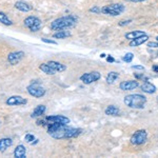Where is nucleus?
<instances>
[{
  "mask_svg": "<svg viewBox=\"0 0 158 158\" xmlns=\"http://www.w3.org/2000/svg\"><path fill=\"white\" fill-rule=\"evenodd\" d=\"M0 124H1V121H0Z\"/></svg>",
  "mask_w": 158,
  "mask_h": 158,
  "instance_id": "nucleus-37",
  "label": "nucleus"
},
{
  "mask_svg": "<svg viewBox=\"0 0 158 158\" xmlns=\"http://www.w3.org/2000/svg\"><path fill=\"white\" fill-rule=\"evenodd\" d=\"M148 47L149 48H157L158 49V42H148Z\"/></svg>",
  "mask_w": 158,
  "mask_h": 158,
  "instance_id": "nucleus-31",
  "label": "nucleus"
},
{
  "mask_svg": "<svg viewBox=\"0 0 158 158\" xmlns=\"http://www.w3.org/2000/svg\"><path fill=\"white\" fill-rule=\"evenodd\" d=\"M24 57V52L22 51H18V52H12L7 55V61L10 62V64L15 65L17 63H19L20 61L23 59Z\"/></svg>",
  "mask_w": 158,
  "mask_h": 158,
  "instance_id": "nucleus-9",
  "label": "nucleus"
},
{
  "mask_svg": "<svg viewBox=\"0 0 158 158\" xmlns=\"http://www.w3.org/2000/svg\"><path fill=\"white\" fill-rule=\"evenodd\" d=\"M76 23H77V17L73 16V15H69V16L60 17V18L55 19L51 23V29L54 31L68 30L70 27H74Z\"/></svg>",
  "mask_w": 158,
  "mask_h": 158,
  "instance_id": "nucleus-2",
  "label": "nucleus"
},
{
  "mask_svg": "<svg viewBox=\"0 0 158 158\" xmlns=\"http://www.w3.org/2000/svg\"><path fill=\"white\" fill-rule=\"evenodd\" d=\"M13 146V140L11 138H1L0 139V152H4L6 149Z\"/></svg>",
  "mask_w": 158,
  "mask_h": 158,
  "instance_id": "nucleus-20",
  "label": "nucleus"
},
{
  "mask_svg": "<svg viewBox=\"0 0 158 158\" xmlns=\"http://www.w3.org/2000/svg\"><path fill=\"white\" fill-rule=\"evenodd\" d=\"M141 91L147 94H154L155 92H156V86L154 85H152L151 82L146 81V82L141 85Z\"/></svg>",
  "mask_w": 158,
  "mask_h": 158,
  "instance_id": "nucleus-18",
  "label": "nucleus"
},
{
  "mask_svg": "<svg viewBox=\"0 0 158 158\" xmlns=\"http://www.w3.org/2000/svg\"><path fill=\"white\" fill-rule=\"evenodd\" d=\"M147 97L141 94H130L123 98V102L130 109L142 110L144 109L147 103Z\"/></svg>",
  "mask_w": 158,
  "mask_h": 158,
  "instance_id": "nucleus-1",
  "label": "nucleus"
},
{
  "mask_svg": "<svg viewBox=\"0 0 158 158\" xmlns=\"http://www.w3.org/2000/svg\"><path fill=\"white\" fill-rule=\"evenodd\" d=\"M48 124L50 123H61V124H69L70 123V119L68 117L63 115H53V116H48L45 118Z\"/></svg>",
  "mask_w": 158,
  "mask_h": 158,
  "instance_id": "nucleus-8",
  "label": "nucleus"
},
{
  "mask_svg": "<svg viewBox=\"0 0 158 158\" xmlns=\"http://www.w3.org/2000/svg\"><path fill=\"white\" fill-rule=\"evenodd\" d=\"M24 25L29 29L31 32H38L41 29L42 22L36 16H29L24 19Z\"/></svg>",
  "mask_w": 158,
  "mask_h": 158,
  "instance_id": "nucleus-4",
  "label": "nucleus"
},
{
  "mask_svg": "<svg viewBox=\"0 0 158 158\" xmlns=\"http://www.w3.org/2000/svg\"><path fill=\"white\" fill-rule=\"evenodd\" d=\"M42 41L43 42H45V43H51V44H57V42L54 41V40H51V39H47V38H42Z\"/></svg>",
  "mask_w": 158,
  "mask_h": 158,
  "instance_id": "nucleus-30",
  "label": "nucleus"
},
{
  "mask_svg": "<svg viewBox=\"0 0 158 158\" xmlns=\"http://www.w3.org/2000/svg\"><path fill=\"white\" fill-rule=\"evenodd\" d=\"M14 6L16 7L17 10H19V11H21V12H24V13H27L33 10L32 6H30L29 3H27V2H24V1H17Z\"/></svg>",
  "mask_w": 158,
  "mask_h": 158,
  "instance_id": "nucleus-16",
  "label": "nucleus"
},
{
  "mask_svg": "<svg viewBox=\"0 0 158 158\" xmlns=\"http://www.w3.org/2000/svg\"><path fill=\"white\" fill-rule=\"evenodd\" d=\"M39 69L42 71L43 73L47 74V75H55L56 74L55 71L53 70V69L51 68L48 63H41V64L39 65Z\"/></svg>",
  "mask_w": 158,
  "mask_h": 158,
  "instance_id": "nucleus-23",
  "label": "nucleus"
},
{
  "mask_svg": "<svg viewBox=\"0 0 158 158\" xmlns=\"http://www.w3.org/2000/svg\"><path fill=\"white\" fill-rule=\"evenodd\" d=\"M91 13H94V14H100L101 13V7H99L98 6H94L93 7L90 9Z\"/></svg>",
  "mask_w": 158,
  "mask_h": 158,
  "instance_id": "nucleus-28",
  "label": "nucleus"
},
{
  "mask_svg": "<svg viewBox=\"0 0 158 158\" xmlns=\"http://www.w3.org/2000/svg\"><path fill=\"white\" fill-rule=\"evenodd\" d=\"M24 140H25L27 142H29V143H32V142H34V140H35V136H34L33 134L27 133V134H25Z\"/></svg>",
  "mask_w": 158,
  "mask_h": 158,
  "instance_id": "nucleus-27",
  "label": "nucleus"
},
{
  "mask_svg": "<svg viewBox=\"0 0 158 158\" xmlns=\"http://www.w3.org/2000/svg\"><path fill=\"white\" fill-rule=\"evenodd\" d=\"M106 60H108L109 62H114V58L112 57V56H109V57L106 58Z\"/></svg>",
  "mask_w": 158,
  "mask_h": 158,
  "instance_id": "nucleus-33",
  "label": "nucleus"
},
{
  "mask_svg": "<svg viewBox=\"0 0 158 158\" xmlns=\"http://www.w3.org/2000/svg\"><path fill=\"white\" fill-rule=\"evenodd\" d=\"M153 70H154L155 72H157V73H158V67H157V65H155V67H153Z\"/></svg>",
  "mask_w": 158,
  "mask_h": 158,
  "instance_id": "nucleus-35",
  "label": "nucleus"
},
{
  "mask_svg": "<svg viewBox=\"0 0 158 158\" xmlns=\"http://www.w3.org/2000/svg\"><path fill=\"white\" fill-rule=\"evenodd\" d=\"M0 22L4 25H12L13 21L9 18V16L3 12H0Z\"/></svg>",
  "mask_w": 158,
  "mask_h": 158,
  "instance_id": "nucleus-25",
  "label": "nucleus"
},
{
  "mask_svg": "<svg viewBox=\"0 0 158 158\" xmlns=\"http://www.w3.org/2000/svg\"><path fill=\"white\" fill-rule=\"evenodd\" d=\"M132 20L131 19H128V20H121V21L118 22V24L120 25V27H124V25H128L129 23H131Z\"/></svg>",
  "mask_w": 158,
  "mask_h": 158,
  "instance_id": "nucleus-29",
  "label": "nucleus"
},
{
  "mask_svg": "<svg viewBox=\"0 0 158 158\" xmlns=\"http://www.w3.org/2000/svg\"><path fill=\"white\" fill-rule=\"evenodd\" d=\"M119 77V73H117V72H110L108 74V76H106V82L109 83V85H113L114 82L118 79Z\"/></svg>",
  "mask_w": 158,
  "mask_h": 158,
  "instance_id": "nucleus-24",
  "label": "nucleus"
},
{
  "mask_svg": "<svg viewBox=\"0 0 158 158\" xmlns=\"http://www.w3.org/2000/svg\"><path fill=\"white\" fill-rule=\"evenodd\" d=\"M128 1H131V2H143L146 0H128Z\"/></svg>",
  "mask_w": 158,
  "mask_h": 158,
  "instance_id": "nucleus-34",
  "label": "nucleus"
},
{
  "mask_svg": "<svg viewBox=\"0 0 158 158\" xmlns=\"http://www.w3.org/2000/svg\"><path fill=\"white\" fill-rule=\"evenodd\" d=\"M156 42H158V36L156 37Z\"/></svg>",
  "mask_w": 158,
  "mask_h": 158,
  "instance_id": "nucleus-36",
  "label": "nucleus"
},
{
  "mask_svg": "<svg viewBox=\"0 0 158 158\" xmlns=\"http://www.w3.org/2000/svg\"><path fill=\"white\" fill-rule=\"evenodd\" d=\"M104 113L106 115H109V116H119L120 115V110H119L117 106H109L108 108L104 110Z\"/></svg>",
  "mask_w": 158,
  "mask_h": 158,
  "instance_id": "nucleus-21",
  "label": "nucleus"
},
{
  "mask_svg": "<svg viewBox=\"0 0 158 158\" xmlns=\"http://www.w3.org/2000/svg\"><path fill=\"white\" fill-rule=\"evenodd\" d=\"M132 69H135V70H141V71H143V70H144V67H143V65H133V67H132Z\"/></svg>",
  "mask_w": 158,
  "mask_h": 158,
  "instance_id": "nucleus-32",
  "label": "nucleus"
},
{
  "mask_svg": "<svg viewBox=\"0 0 158 158\" xmlns=\"http://www.w3.org/2000/svg\"><path fill=\"white\" fill-rule=\"evenodd\" d=\"M147 138L148 133L146 130H138V131H136L131 136L130 142L132 144H135V146H141V144H143L147 141Z\"/></svg>",
  "mask_w": 158,
  "mask_h": 158,
  "instance_id": "nucleus-5",
  "label": "nucleus"
},
{
  "mask_svg": "<svg viewBox=\"0 0 158 158\" xmlns=\"http://www.w3.org/2000/svg\"><path fill=\"white\" fill-rule=\"evenodd\" d=\"M148 40H149V36H148L147 34L142 35V36L136 38V39L131 40L130 43H129V45L131 48H137V47H139V45H141V44H143V43L148 42Z\"/></svg>",
  "mask_w": 158,
  "mask_h": 158,
  "instance_id": "nucleus-12",
  "label": "nucleus"
},
{
  "mask_svg": "<svg viewBox=\"0 0 158 158\" xmlns=\"http://www.w3.org/2000/svg\"><path fill=\"white\" fill-rule=\"evenodd\" d=\"M48 64H49L50 67L52 68L56 73L64 72V71L67 70V67H65L64 64H62V63H60V62H57V61L51 60V61H49V62H48Z\"/></svg>",
  "mask_w": 158,
  "mask_h": 158,
  "instance_id": "nucleus-14",
  "label": "nucleus"
},
{
  "mask_svg": "<svg viewBox=\"0 0 158 158\" xmlns=\"http://www.w3.org/2000/svg\"><path fill=\"white\" fill-rule=\"evenodd\" d=\"M139 86V82L137 80H124L119 85V89L121 91H133Z\"/></svg>",
  "mask_w": 158,
  "mask_h": 158,
  "instance_id": "nucleus-11",
  "label": "nucleus"
},
{
  "mask_svg": "<svg viewBox=\"0 0 158 158\" xmlns=\"http://www.w3.org/2000/svg\"><path fill=\"white\" fill-rule=\"evenodd\" d=\"M27 93L35 98H41L45 95V89L40 85L39 83H32V85H27Z\"/></svg>",
  "mask_w": 158,
  "mask_h": 158,
  "instance_id": "nucleus-6",
  "label": "nucleus"
},
{
  "mask_svg": "<svg viewBox=\"0 0 158 158\" xmlns=\"http://www.w3.org/2000/svg\"><path fill=\"white\" fill-rule=\"evenodd\" d=\"M101 77V74L97 72V71H93L90 73H85L82 76H80V80L82 81L85 85H91V83L95 82V81L99 80Z\"/></svg>",
  "mask_w": 158,
  "mask_h": 158,
  "instance_id": "nucleus-7",
  "label": "nucleus"
},
{
  "mask_svg": "<svg viewBox=\"0 0 158 158\" xmlns=\"http://www.w3.org/2000/svg\"><path fill=\"white\" fill-rule=\"evenodd\" d=\"M126 11V6L122 3H112L101 7V13L110 16H119Z\"/></svg>",
  "mask_w": 158,
  "mask_h": 158,
  "instance_id": "nucleus-3",
  "label": "nucleus"
},
{
  "mask_svg": "<svg viewBox=\"0 0 158 158\" xmlns=\"http://www.w3.org/2000/svg\"><path fill=\"white\" fill-rule=\"evenodd\" d=\"M70 36H71V33L68 30H59L53 35V37L56 38V39H64V38H68Z\"/></svg>",
  "mask_w": 158,
  "mask_h": 158,
  "instance_id": "nucleus-22",
  "label": "nucleus"
},
{
  "mask_svg": "<svg viewBox=\"0 0 158 158\" xmlns=\"http://www.w3.org/2000/svg\"><path fill=\"white\" fill-rule=\"evenodd\" d=\"M6 103L7 106H23V104L27 103V99H25L19 95H14L7 98Z\"/></svg>",
  "mask_w": 158,
  "mask_h": 158,
  "instance_id": "nucleus-10",
  "label": "nucleus"
},
{
  "mask_svg": "<svg viewBox=\"0 0 158 158\" xmlns=\"http://www.w3.org/2000/svg\"><path fill=\"white\" fill-rule=\"evenodd\" d=\"M45 111H47V106H43V104H39L36 108L34 109V111L32 112V118H38V117H41L42 115H44Z\"/></svg>",
  "mask_w": 158,
  "mask_h": 158,
  "instance_id": "nucleus-15",
  "label": "nucleus"
},
{
  "mask_svg": "<svg viewBox=\"0 0 158 158\" xmlns=\"http://www.w3.org/2000/svg\"><path fill=\"white\" fill-rule=\"evenodd\" d=\"M133 58H134V54H133V53H127V54L124 55L123 57H122V60H123L124 62L130 63L132 60H133Z\"/></svg>",
  "mask_w": 158,
  "mask_h": 158,
  "instance_id": "nucleus-26",
  "label": "nucleus"
},
{
  "mask_svg": "<svg viewBox=\"0 0 158 158\" xmlns=\"http://www.w3.org/2000/svg\"><path fill=\"white\" fill-rule=\"evenodd\" d=\"M81 132H82V130H81V129H75V128H70V127H68L67 131H65L64 139L75 138V137H78L79 135L81 134Z\"/></svg>",
  "mask_w": 158,
  "mask_h": 158,
  "instance_id": "nucleus-13",
  "label": "nucleus"
},
{
  "mask_svg": "<svg viewBox=\"0 0 158 158\" xmlns=\"http://www.w3.org/2000/svg\"><path fill=\"white\" fill-rule=\"evenodd\" d=\"M14 156L16 158H25L27 156V148L22 144L16 147V149L14 150Z\"/></svg>",
  "mask_w": 158,
  "mask_h": 158,
  "instance_id": "nucleus-17",
  "label": "nucleus"
},
{
  "mask_svg": "<svg viewBox=\"0 0 158 158\" xmlns=\"http://www.w3.org/2000/svg\"><path fill=\"white\" fill-rule=\"evenodd\" d=\"M142 35H146V32H144V31H132V32L127 33V34L124 35V37L131 41V40L136 39V38L142 36Z\"/></svg>",
  "mask_w": 158,
  "mask_h": 158,
  "instance_id": "nucleus-19",
  "label": "nucleus"
}]
</instances>
